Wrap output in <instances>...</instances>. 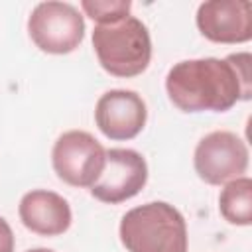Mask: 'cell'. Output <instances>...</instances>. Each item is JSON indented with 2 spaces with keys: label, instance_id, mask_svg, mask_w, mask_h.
<instances>
[{
  "label": "cell",
  "instance_id": "7a4b0ae2",
  "mask_svg": "<svg viewBox=\"0 0 252 252\" xmlns=\"http://www.w3.org/2000/svg\"><path fill=\"white\" fill-rule=\"evenodd\" d=\"M118 232L128 252H187L185 219L165 201L130 209L122 217Z\"/></svg>",
  "mask_w": 252,
  "mask_h": 252
},
{
  "label": "cell",
  "instance_id": "3957f363",
  "mask_svg": "<svg viewBox=\"0 0 252 252\" xmlns=\"http://www.w3.org/2000/svg\"><path fill=\"white\" fill-rule=\"evenodd\" d=\"M93 47L100 67L114 77H136L152 59V39L146 24L134 16L120 22L94 26Z\"/></svg>",
  "mask_w": 252,
  "mask_h": 252
},
{
  "label": "cell",
  "instance_id": "277c9868",
  "mask_svg": "<svg viewBox=\"0 0 252 252\" xmlns=\"http://www.w3.org/2000/svg\"><path fill=\"white\" fill-rule=\"evenodd\" d=\"M28 32L41 51L65 55L81 45L85 20L69 2H39L28 18Z\"/></svg>",
  "mask_w": 252,
  "mask_h": 252
},
{
  "label": "cell",
  "instance_id": "8992f818",
  "mask_svg": "<svg viewBox=\"0 0 252 252\" xmlns=\"http://www.w3.org/2000/svg\"><path fill=\"white\" fill-rule=\"evenodd\" d=\"M193 165L205 183L222 185L246 173L248 148L234 132L215 130L199 140L193 154Z\"/></svg>",
  "mask_w": 252,
  "mask_h": 252
},
{
  "label": "cell",
  "instance_id": "5bb4252c",
  "mask_svg": "<svg viewBox=\"0 0 252 252\" xmlns=\"http://www.w3.org/2000/svg\"><path fill=\"white\" fill-rule=\"evenodd\" d=\"M28 252H53L51 248H32V250H28Z\"/></svg>",
  "mask_w": 252,
  "mask_h": 252
},
{
  "label": "cell",
  "instance_id": "30bf717a",
  "mask_svg": "<svg viewBox=\"0 0 252 252\" xmlns=\"http://www.w3.org/2000/svg\"><path fill=\"white\" fill-rule=\"evenodd\" d=\"M18 215L22 224L39 236L63 234L73 220L69 203L53 191L35 189L22 197Z\"/></svg>",
  "mask_w": 252,
  "mask_h": 252
},
{
  "label": "cell",
  "instance_id": "8fae6325",
  "mask_svg": "<svg viewBox=\"0 0 252 252\" xmlns=\"http://www.w3.org/2000/svg\"><path fill=\"white\" fill-rule=\"evenodd\" d=\"M219 211L226 222L248 226L252 222V179L242 175L224 183L219 195Z\"/></svg>",
  "mask_w": 252,
  "mask_h": 252
},
{
  "label": "cell",
  "instance_id": "5b68a950",
  "mask_svg": "<svg viewBox=\"0 0 252 252\" xmlns=\"http://www.w3.org/2000/svg\"><path fill=\"white\" fill-rule=\"evenodd\" d=\"M51 163L61 181L73 187H93L106 163V150L85 130L63 132L53 144Z\"/></svg>",
  "mask_w": 252,
  "mask_h": 252
},
{
  "label": "cell",
  "instance_id": "6da1fadb",
  "mask_svg": "<svg viewBox=\"0 0 252 252\" xmlns=\"http://www.w3.org/2000/svg\"><path fill=\"white\" fill-rule=\"evenodd\" d=\"M250 53L226 59L203 57L175 63L165 77L169 100L183 112H224L238 100H250Z\"/></svg>",
  "mask_w": 252,
  "mask_h": 252
},
{
  "label": "cell",
  "instance_id": "52a82bcc",
  "mask_svg": "<svg viewBox=\"0 0 252 252\" xmlns=\"http://www.w3.org/2000/svg\"><path fill=\"white\" fill-rule=\"evenodd\" d=\"M148 181V163L136 150L110 148L98 181L91 187V195L102 203L116 205L136 197Z\"/></svg>",
  "mask_w": 252,
  "mask_h": 252
},
{
  "label": "cell",
  "instance_id": "4fadbf2b",
  "mask_svg": "<svg viewBox=\"0 0 252 252\" xmlns=\"http://www.w3.org/2000/svg\"><path fill=\"white\" fill-rule=\"evenodd\" d=\"M0 252H14V232L2 217H0Z\"/></svg>",
  "mask_w": 252,
  "mask_h": 252
},
{
  "label": "cell",
  "instance_id": "7c38bea8",
  "mask_svg": "<svg viewBox=\"0 0 252 252\" xmlns=\"http://www.w3.org/2000/svg\"><path fill=\"white\" fill-rule=\"evenodd\" d=\"M83 12L96 22V26L114 24L130 16L132 2L130 0H83L81 2Z\"/></svg>",
  "mask_w": 252,
  "mask_h": 252
},
{
  "label": "cell",
  "instance_id": "9c48e42d",
  "mask_svg": "<svg viewBox=\"0 0 252 252\" xmlns=\"http://www.w3.org/2000/svg\"><path fill=\"white\" fill-rule=\"evenodd\" d=\"M199 32L215 43L252 39V4L246 0H211L197 8Z\"/></svg>",
  "mask_w": 252,
  "mask_h": 252
},
{
  "label": "cell",
  "instance_id": "ba28073f",
  "mask_svg": "<svg viewBox=\"0 0 252 252\" xmlns=\"http://www.w3.org/2000/svg\"><path fill=\"white\" fill-rule=\"evenodd\" d=\"M146 118V102L136 91L112 89L96 100L94 122L98 130L110 140L136 138L144 130Z\"/></svg>",
  "mask_w": 252,
  "mask_h": 252
}]
</instances>
